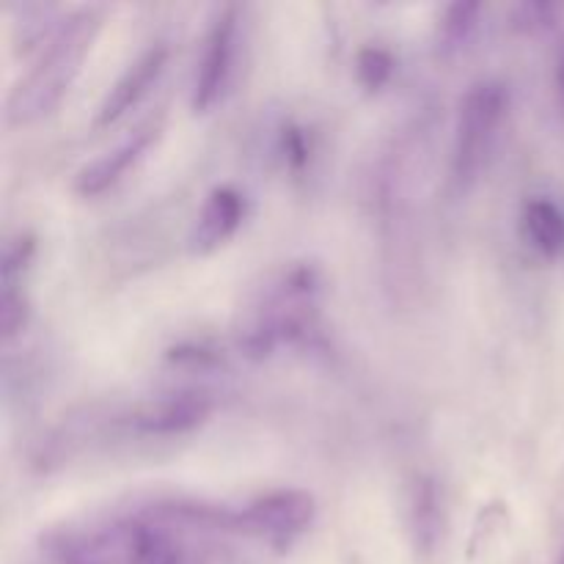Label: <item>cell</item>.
I'll return each mask as SVG.
<instances>
[{
	"instance_id": "obj_12",
	"label": "cell",
	"mask_w": 564,
	"mask_h": 564,
	"mask_svg": "<svg viewBox=\"0 0 564 564\" xmlns=\"http://www.w3.org/2000/svg\"><path fill=\"white\" fill-rule=\"evenodd\" d=\"M441 494L433 477H416L411 488V532L424 554L438 545L441 538Z\"/></svg>"
},
{
	"instance_id": "obj_13",
	"label": "cell",
	"mask_w": 564,
	"mask_h": 564,
	"mask_svg": "<svg viewBox=\"0 0 564 564\" xmlns=\"http://www.w3.org/2000/svg\"><path fill=\"white\" fill-rule=\"evenodd\" d=\"M36 257V237L31 231H20L11 237L0 259V286H22V275Z\"/></svg>"
},
{
	"instance_id": "obj_1",
	"label": "cell",
	"mask_w": 564,
	"mask_h": 564,
	"mask_svg": "<svg viewBox=\"0 0 564 564\" xmlns=\"http://www.w3.org/2000/svg\"><path fill=\"white\" fill-rule=\"evenodd\" d=\"M323 273L312 262H295L251 297L237 323V350L248 361H264L284 345H312L319 336Z\"/></svg>"
},
{
	"instance_id": "obj_7",
	"label": "cell",
	"mask_w": 564,
	"mask_h": 564,
	"mask_svg": "<svg viewBox=\"0 0 564 564\" xmlns=\"http://www.w3.org/2000/svg\"><path fill=\"white\" fill-rule=\"evenodd\" d=\"M160 132H163V124H160V121L141 124L135 132H130L124 141L116 143L113 149H108L102 158H97L94 163H88L75 180L77 196L97 198V196H102L105 191H110L113 185H119V182L124 180L127 171L135 169V165L147 158L149 149L158 143Z\"/></svg>"
},
{
	"instance_id": "obj_10",
	"label": "cell",
	"mask_w": 564,
	"mask_h": 564,
	"mask_svg": "<svg viewBox=\"0 0 564 564\" xmlns=\"http://www.w3.org/2000/svg\"><path fill=\"white\" fill-rule=\"evenodd\" d=\"M479 17H482V3H474V0H457V3L446 6L438 20V33H435L438 58L452 61L463 50H468V44L477 36Z\"/></svg>"
},
{
	"instance_id": "obj_2",
	"label": "cell",
	"mask_w": 564,
	"mask_h": 564,
	"mask_svg": "<svg viewBox=\"0 0 564 564\" xmlns=\"http://www.w3.org/2000/svg\"><path fill=\"white\" fill-rule=\"evenodd\" d=\"M102 22V6H83V9L69 11L58 22L53 36L47 39L44 53L39 55L31 72L11 88L9 99H6V121L9 124H36L64 102V97L80 75L83 64H86L88 53L94 50Z\"/></svg>"
},
{
	"instance_id": "obj_11",
	"label": "cell",
	"mask_w": 564,
	"mask_h": 564,
	"mask_svg": "<svg viewBox=\"0 0 564 564\" xmlns=\"http://www.w3.org/2000/svg\"><path fill=\"white\" fill-rule=\"evenodd\" d=\"M523 231L534 251L554 259L564 248V213L549 198H529L523 204Z\"/></svg>"
},
{
	"instance_id": "obj_9",
	"label": "cell",
	"mask_w": 564,
	"mask_h": 564,
	"mask_svg": "<svg viewBox=\"0 0 564 564\" xmlns=\"http://www.w3.org/2000/svg\"><path fill=\"white\" fill-rule=\"evenodd\" d=\"M246 218V202L235 187H215L198 213L196 226L191 231V253L207 257L235 237Z\"/></svg>"
},
{
	"instance_id": "obj_3",
	"label": "cell",
	"mask_w": 564,
	"mask_h": 564,
	"mask_svg": "<svg viewBox=\"0 0 564 564\" xmlns=\"http://www.w3.org/2000/svg\"><path fill=\"white\" fill-rule=\"evenodd\" d=\"M510 108V91L499 80H479L463 97L452 143V187L466 193L477 185L494 158L501 121Z\"/></svg>"
},
{
	"instance_id": "obj_20",
	"label": "cell",
	"mask_w": 564,
	"mask_h": 564,
	"mask_svg": "<svg viewBox=\"0 0 564 564\" xmlns=\"http://www.w3.org/2000/svg\"><path fill=\"white\" fill-rule=\"evenodd\" d=\"M562 564H564V556H562Z\"/></svg>"
},
{
	"instance_id": "obj_18",
	"label": "cell",
	"mask_w": 564,
	"mask_h": 564,
	"mask_svg": "<svg viewBox=\"0 0 564 564\" xmlns=\"http://www.w3.org/2000/svg\"><path fill=\"white\" fill-rule=\"evenodd\" d=\"M169 358L171 364H180V367H198V369H207V367H215V364L220 361L218 352L209 350V347L204 345H180L174 347V350H169Z\"/></svg>"
},
{
	"instance_id": "obj_4",
	"label": "cell",
	"mask_w": 564,
	"mask_h": 564,
	"mask_svg": "<svg viewBox=\"0 0 564 564\" xmlns=\"http://www.w3.org/2000/svg\"><path fill=\"white\" fill-rule=\"evenodd\" d=\"M314 496L306 490H273L235 510V534L264 540L273 549H286L314 521Z\"/></svg>"
},
{
	"instance_id": "obj_16",
	"label": "cell",
	"mask_w": 564,
	"mask_h": 564,
	"mask_svg": "<svg viewBox=\"0 0 564 564\" xmlns=\"http://www.w3.org/2000/svg\"><path fill=\"white\" fill-rule=\"evenodd\" d=\"M560 6L554 3H521L512 9V28L521 33H540L556 25Z\"/></svg>"
},
{
	"instance_id": "obj_6",
	"label": "cell",
	"mask_w": 564,
	"mask_h": 564,
	"mask_svg": "<svg viewBox=\"0 0 564 564\" xmlns=\"http://www.w3.org/2000/svg\"><path fill=\"white\" fill-rule=\"evenodd\" d=\"M209 413H213V400L207 394L180 391V394H165L158 400L141 402L138 408H132L124 422L138 435L169 438V435H185L202 427Z\"/></svg>"
},
{
	"instance_id": "obj_14",
	"label": "cell",
	"mask_w": 564,
	"mask_h": 564,
	"mask_svg": "<svg viewBox=\"0 0 564 564\" xmlns=\"http://www.w3.org/2000/svg\"><path fill=\"white\" fill-rule=\"evenodd\" d=\"M356 75L358 83L367 94H378L389 86L394 75V55L383 47H364L356 55Z\"/></svg>"
},
{
	"instance_id": "obj_17",
	"label": "cell",
	"mask_w": 564,
	"mask_h": 564,
	"mask_svg": "<svg viewBox=\"0 0 564 564\" xmlns=\"http://www.w3.org/2000/svg\"><path fill=\"white\" fill-rule=\"evenodd\" d=\"M279 147L281 154H284V163L290 165L295 174H301L308 165V158H312V147H308V138L306 132H303V127L286 124L284 130H281Z\"/></svg>"
},
{
	"instance_id": "obj_19",
	"label": "cell",
	"mask_w": 564,
	"mask_h": 564,
	"mask_svg": "<svg viewBox=\"0 0 564 564\" xmlns=\"http://www.w3.org/2000/svg\"><path fill=\"white\" fill-rule=\"evenodd\" d=\"M554 83H556V97H560V105L564 110V36L556 44V55H554Z\"/></svg>"
},
{
	"instance_id": "obj_15",
	"label": "cell",
	"mask_w": 564,
	"mask_h": 564,
	"mask_svg": "<svg viewBox=\"0 0 564 564\" xmlns=\"http://www.w3.org/2000/svg\"><path fill=\"white\" fill-rule=\"evenodd\" d=\"M31 317V303L22 286H0V334L3 339H14L22 334Z\"/></svg>"
},
{
	"instance_id": "obj_8",
	"label": "cell",
	"mask_w": 564,
	"mask_h": 564,
	"mask_svg": "<svg viewBox=\"0 0 564 564\" xmlns=\"http://www.w3.org/2000/svg\"><path fill=\"white\" fill-rule=\"evenodd\" d=\"M169 66V47L165 44H154L147 53L138 55L130 66H127L124 75L110 86V91L105 94L102 105L97 108L94 116V130H108L116 121L124 119L143 97L154 88V83L160 80V75Z\"/></svg>"
},
{
	"instance_id": "obj_5",
	"label": "cell",
	"mask_w": 564,
	"mask_h": 564,
	"mask_svg": "<svg viewBox=\"0 0 564 564\" xmlns=\"http://www.w3.org/2000/svg\"><path fill=\"white\" fill-rule=\"evenodd\" d=\"M237 25H240V6L226 3L215 11L213 22L204 36L202 58H198L196 77L191 88L193 113H207L224 97L229 86L231 69H235V47H237Z\"/></svg>"
}]
</instances>
